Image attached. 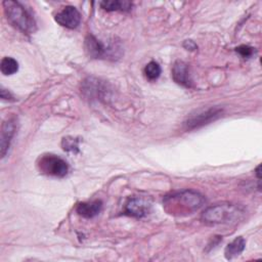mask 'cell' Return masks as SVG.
Returning a JSON list of instances; mask_svg holds the SVG:
<instances>
[{"label": "cell", "instance_id": "15", "mask_svg": "<svg viewBox=\"0 0 262 262\" xmlns=\"http://www.w3.org/2000/svg\"><path fill=\"white\" fill-rule=\"evenodd\" d=\"M0 70H1V73L5 76L12 75L18 71V63L14 58L5 56L2 58L0 62Z\"/></svg>", "mask_w": 262, "mask_h": 262}, {"label": "cell", "instance_id": "6", "mask_svg": "<svg viewBox=\"0 0 262 262\" xmlns=\"http://www.w3.org/2000/svg\"><path fill=\"white\" fill-rule=\"evenodd\" d=\"M85 51L88 56L92 58H112L115 59V56H118L117 51L120 50L116 45H111L105 47L96 37L93 35H88L85 39Z\"/></svg>", "mask_w": 262, "mask_h": 262}, {"label": "cell", "instance_id": "17", "mask_svg": "<svg viewBox=\"0 0 262 262\" xmlns=\"http://www.w3.org/2000/svg\"><path fill=\"white\" fill-rule=\"evenodd\" d=\"M62 148L68 151H74V149L78 150V140L73 137H64L62 139Z\"/></svg>", "mask_w": 262, "mask_h": 262}, {"label": "cell", "instance_id": "20", "mask_svg": "<svg viewBox=\"0 0 262 262\" xmlns=\"http://www.w3.org/2000/svg\"><path fill=\"white\" fill-rule=\"evenodd\" d=\"M183 46H184V48H186L187 50H194V49H196V44L193 42V41H191V40H186V41H184V43H183Z\"/></svg>", "mask_w": 262, "mask_h": 262}, {"label": "cell", "instance_id": "8", "mask_svg": "<svg viewBox=\"0 0 262 262\" xmlns=\"http://www.w3.org/2000/svg\"><path fill=\"white\" fill-rule=\"evenodd\" d=\"M55 21L68 29H76L81 23V14L75 6H64L55 15Z\"/></svg>", "mask_w": 262, "mask_h": 262}, {"label": "cell", "instance_id": "19", "mask_svg": "<svg viewBox=\"0 0 262 262\" xmlns=\"http://www.w3.org/2000/svg\"><path fill=\"white\" fill-rule=\"evenodd\" d=\"M0 95H1V98L3 99V100H9V101H13L14 99H13V96H12V94L8 91V90H6V89H4L3 87H1V90H0Z\"/></svg>", "mask_w": 262, "mask_h": 262}, {"label": "cell", "instance_id": "9", "mask_svg": "<svg viewBox=\"0 0 262 262\" xmlns=\"http://www.w3.org/2000/svg\"><path fill=\"white\" fill-rule=\"evenodd\" d=\"M15 130H16V120L14 117H10L2 123L1 138H0V150H1L2 158L5 157L6 152L9 149L10 142L14 136Z\"/></svg>", "mask_w": 262, "mask_h": 262}, {"label": "cell", "instance_id": "14", "mask_svg": "<svg viewBox=\"0 0 262 262\" xmlns=\"http://www.w3.org/2000/svg\"><path fill=\"white\" fill-rule=\"evenodd\" d=\"M101 8L106 11H128L132 7V3L130 1H122V0H113V1H101Z\"/></svg>", "mask_w": 262, "mask_h": 262}, {"label": "cell", "instance_id": "1", "mask_svg": "<svg viewBox=\"0 0 262 262\" xmlns=\"http://www.w3.org/2000/svg\"><path fill=\"white\" fill-rule=\"evenodd\" d=\"M245 216L244 207L231 203H221L207 208L201 218L208 225H232L242 221Z\"/></svg>", "mask_w": 262, "mask_h": 262}, {"label": "cell", "instance_id": "5", "mask_svg": "<svg viewBox=\"0 0 262 262\" xmlns=\"http://www.w3.org/2000/svg\"><path fill=\"white\" fill-rule=\"evenodd\" d=\"M223 111L219 107H209L207 110H200L193 114H190L184 121V127L186 130H194L208 125L222 116Z\"/></svg>", "mask_w": 262, "mask_h": 262}, {"label": "cell", "instance_id": "4", "mask_svg": "<svg viewBox=\"0 0 262 262\" xmlns=\"http://www.w3.org/2000/svg\"><path fill=\"white\" fill-rule=\"evenodd\" d=\"M38 168L41 173L53 176V177H64L68 174L69 166L68 163L61 158L55 155H43L38 161Z\"/></svg>", "mask_w": 262, "mask_h": 262}, {"label": "cell", "instance_id": "18", "mask_svg": "<svg viewBox=\"0 0 262 262\" xmlns=\"http://www.w3.org/2000/svg\"><path fill=\"white\" fill-rule=\"evenodd\" d=\"M254 49H255V48H253V47H251V46H248V45H241V46H238V47L235 48V51H236L239 55H242L243 57L249 58V57H251V56L253 55V53L255 52Z\"/></svg>", "mask_w": 262, "mask_h": 262}, {"label": "cell", "instance_id": "7", "mask_svg": "<svg viewBox=\"0 0 262 262\" xmlns=\"http://www.w3.org/2000/svg\"><path fill=\"white\" fill-rule=\"evenodd\" d=\"M151 208V202L144 196H131L124 205V214L135 217L142 218L146 216Z\"/></svg>", "mask_w": 262, "mask_h": 262}, {"label": "cell", "instance_id": "13", "mask_svg": "<svg viewBox=\"0 0 262 262\" xmlns=\"http://www.w3.org/2000/svg\"><path fill=\"white\" fill-rule=\"evenodd\" d=\"M245 247H246V241L244 239V237L242 236L235 237L231 243H229L226 246L225 252H224L225 258L229 260L238 256L245 250Z\"/></svg>", "mask_w": 262, "mask_h": 262}, {"label": "cell", "instance_id": "12", "mask_svg": "<svg viewBox=\"0 0 262 262\" xmlns=\"http://www.w3.org/2000/svg\"><path fill=\"white\" fill-rule=\"evenodd\" d=\"M82 91L85 95L89 97H96L101 98L102 94L105 92V86L97 79L88 78L83 83Z\"/></svg>", "mask_w": 262, "mask_h": 262}, {"label": "cell", "instance_id": "16", "mask_svg": "<svg viewBox=\"0 0 262 262\" xmlns=\"http://www.w3.org/2000/svg\"><path fill=\"white\" fill-rule=\"evenodd\" d=\"M144 74H145V77L150 80V81H154V80H157L160 75H161V67L158 62L156 61H149L145 68H144Z\"/></svg>", "mask_w": 262, "mask_h": 262}, {"label": "cell", "instance_id": "10", "mask_svg": "<svg viewBox=\"0 0 262 262\" xmlns=\"http://www.w3.org/2000/svg\"><path fill=\"white\" fill-rule=\"evenodd\" d=\"M172 78L173 80L186 88L192 87V80L189 73V68L187 63L182 60H176L172 67Z\"/></svg>", "mask_w": 262, "mask_h": 262}, {"label": "cell", "instance_id": "2", "mask_svg": "<svg viewBox=\"0 0 262 262\" xmlns=\"http://www.w3.org/2000/svg\"><path fill=\"white\" fill-rule=\"evenodd\" d=\"M205 203L204 196L193 190H183L167 195L164 199V207L169 214H190L199 210Z\"/></svg>", "mask_w": 262, "mask_h": 262}, {"label": "cell", "instance_id": "11", "mask_svg": "<svg viewBox=\"0 0 262 262\" xmlns=\"http://www.w3.org/2000/svg\"><path fill=\"white\" fill-rule=\"evenodd\" d=\"M101 209H102V202L99 200H95L92 202L78 204L76 211L80 216L89 219L98 215Z\"/></svg>", "mask_w": 262, "mask_h": 262}, {"label": "cell", "instance_id": "3", "mask_svg": "<svg viewBox=\"0 0 262 262\" xmlns=\"http://www.w3.org/2000/svg\"><path fill=\"white\" fill-rule=\"evenodd\" d=\"M7 19L25 34H32L36 31V21L32 14L17 1H3Z\"/></svg>", "mask_w": 262, "mask_h": 262}]
</instances>
